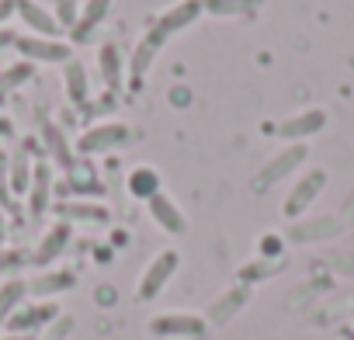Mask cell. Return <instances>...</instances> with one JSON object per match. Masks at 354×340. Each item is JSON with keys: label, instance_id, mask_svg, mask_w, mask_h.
Segmentation results:
<instances>
[{"label": "cell", "instance_id": "1", "mask_svg": "<svg viewBox=\"0 0 354 340\" xmlns=\"http://www.w3.org/2000/svg\"><path fill=\"white\" fill-rule=\"evenodd\" d=\"M129 135H132V129H129L125 122L108 118V122L87 125V129L80 132V139H77V146H73V149H77L80 156H94V153H108V149H115V146L129 142Z\"/></svg>", "mask_w": 354, "mask_h": 340}, {"label": "cell", "instance_id": "2", "mask_svg": "<svg viewBox=\"0 0 354 340\" xmlns=\"http://www.w3.org/2000/svg\"><path fill=\"white\" fill-rule=\"evenodd\" d=\"M177 264H181V254H177V250H160V254L146 264V271L139 274L136 299H139V302H153V299L167 288V281L177 274Z\"/></svg>", "mask_w": 354, "mask_h": 340}, {"label": "cell", "instance_id": "3", "mask_svg": "<svg viewBox=\"0 0 354 340\" xmlns=\"http://www.w3.org/2000/svg\"><path fill=\"white\" fill-rule=\"evenodd\" d=\"M323 188H326V170L323 167H309L306 174L292 185V191L285 195V205H281V212L288 216V219H299V216H306V209L323 195Z\"/></svg>", "mask_w": 354, "mask_h": 340}, {"label": "cell", "instance_id": "4", "mask_svg": "<svg viewBox=\"0 0 354 340\" xmlns=\"http://www.w3.org/2000/svg\"><path fill=\"white\" fill-rule=\"evenodd\" d=\"M306 156H309L306 142H288L281 153H274V156L257 170V191H264V188H271V185L285 181V178L292 174V170H299V167L306 163Z\"/></svg>", "mask_w": 354, "mask_h": 340}, {"label": "cell", "instance_id": "5", "mask_svg": "<svg viewBox=\"0 0 354 340\" xmlns=\"http://www.w3.org/2000/svg\"><path fill=\"white\" fill-rule=\"evenodd\" d=\"M149 333L153 337H185V340H202L209 333L205 316L195 312H163L149 319Z\"/></svg>", "mask_w": 354, "mask_h": 340}, {"label": "cell", "instance_id": "6", "mask_svg": "<svg viewBox=\"0 0 354 340\" xmlns=\"http://www.w3.org/2000/svg\"><path fill=\"white\" fill-rule=\"evenodd\" d=\"M202 15H205V4H202V0H177L174 8H167V11L153 21V28H149L146 35L156 39V42H163L167 35H174V32H181V28L195 25Z\"/></svg>", "mask_w": 354, "mask_h": 340}, {"label": "cell", "instance_id": "7", "mask_svg": "<svg viewBox=\"0 0 354 340\" xmlns=\"http://www.w3.org/2000/svg\"><path fill=\"white\" fill-rule=\"evenodd\" d=\"M15 49L28 63H70V42L46 39V35H18Z\"/></svg>", "mask_w": 354, "mask_h": 340}, {"label": "cell", "instance_id": "8", "mask_svg": "<svg viewBox=\"0 0 354 340\" xmlns=\"http://www.w3.org/2000/svg\"><path fill=\"white\" fill-rule=\"evenodd\" d=\"M323 129H326V111L323 108H306V111L278 122V135L288 139V142H306L309 135H316Z\"/></svg>", "mask_w": 354, "mask_h": 340}, {"label": "cell", "instance_id": "9", "mask_svg": "<svg viewBox=\"0 0 354 340\" xmlns=\"http://www.w3.org/2000/svg\"><path fill=\"white\" fill-rule=\"evenodd\" d=\"M56 316H59L56 302H32V305H21L4 326H8V333H35L46 323H53Z\"/></svg>", "mask_w": 354, "mask_h": 340}, {"label": "cell", "instance_id": "10", "mask_svg": "<svg viewBox=\"0 0 354 340\" xmlns=\"http://www.w3.org/2000/svg\"><path fill=\"white\" fill-rule=\"evenodd\" d=\"M146 209H149V219L163 229V233H170V236H181L185 229H188V219H185V212L177 209V202L167 195V191H160V195H153L149 202H146Z\"/></svg>", "mask_w": 354, "mask_h": 340}, {"label": "cell", "instance_id": "11", "mask_svg": "<svg viewBox=\"0 0 354 340\" xmlns=\"http://www.w3.org/2000/svg\"><path fill=\"white\" fill-rule=\"evenodd\" d=\"M56 216L63 223H94V226H104L111 219V212L101 205V202H87V198H70V202H56L53 205Z\"/></svg>", "mask_w": 354, "mask_h": 340}, {"label": "cell", "instance_id": "12", "mask_svg": "<svg viewBox=\"0 0 354 340\" xmlns=\"http://www.w3.org/2000/svg\"><path fill=\"white\" fill-rule=\"evenodd\" d=\"M28 209H32V216H42L46 209H53V167H49V160H35L32 188H28Z\"/></svg>", "mask_w": 354, "mask_h": 340}, {"label": "cell", "instance_id": "13", "mask_svg": "<svg viewBox=\"0 0 354 340\" xmlns=\"http://www.w3.org/2000/svg\"><path fill=\"white\" fill-rule=\"evenodd\" d=\"M70 236H73V226L59 219L56 226H49V229H46V236H42V243H39V250H35V257H32V261H35L39 267L53 264V261L70 247Z\"/></svg>", "mask_w": 354, "mask_h": 340}, {"label": "cell", "instance_id": "14", "mask_svg": "<svg viewBox=\"0 0 354 340\" xmlns=\"http://www.w3.org/2000/svg\"><path fill=\"white\" fill-rule=\"evenodd\" d=\"M32 170H35V160L28 156V142H21L15 153H8L11 195H28V188H32Z\"/></svg>", "mask_w": 354, "mask_h": 340}, {"label": "cell", "instance_id": "15", "mask_svg": "<svg viewBox=\"0 0 354 340\" xmlns=\"http://www.w3.org/2000/svg\"><path fill=\"white\" fill-rule=\"evenodd\" d=\"M18 18L32 28V35H46V39H56L59 35L56 15H49L42 4H35V0H18Z\"/></svg>", "mask_w": 354, "mask_h": 340}, {"label": "cell", "instance_id": "16", "mask_svg": "<svg viewBox=\"0 0 354 340\" xmlns=\"http://www.w3.org/2000/svg\"><path fill=\"white\" fill-rule=\"evenodd\" d=\"M108 15H111V0H84V4H80V18L70 28L73 32V42H84L94 28H101L108 21Z\"/></svg>", "mask_w": 354, "mask_h": 340}, {"label": "cell", "instance_id": "17", "mask_svg": "<svg viewBox=\"0 0 354 340\" xmlns=\"http://www.w3.org/2000/svg\"><path fill=\"white\" fill-rule=\"evenodd\" d=\"M63 84H66V97H70L73 108H87L91 104V80H87L84 63H77V59L63 63Z\"/></svg>", "mask_w": 354, "mask_h": 340}, {"label": "cell", "instance_id": "18", "mask_svg": "<svg viewBox=\"0 0 354 340\" xmlns=\"http://www.w3.org/2000/svg\"><path fill=\"white\" fill-rule=\"evenodd\" d=\"M42 142H46V153L49 156H56V163L63 167V170H73L77 167V156H73V146L66 142V135H63V129L56 125V122H42Z\"/></svg>", "mask_w": 354, "mask_h": 340}, {"label": "cell", "instance_id": "19", "mask_svg": "<svg viewBox=\"0 0 354 340\" xmlns=\"http://www.w3.org/2000/svg\"><path fill=\"white\" fill-rule=\"evenodd\" d=\"M247 299H250V288L247 285H236V288H230L223 299H216L212 305H209V312H205V323H230L243 305H247Z\"/></svg>", "mask_w": 354, "mask_h": 340}, {"label": "cell", "instance_id": "20", "mask_svg": "<svg viewBox=\"0 0 354 340\" xmlns=\"http://www.w3.org/2000/svg\"><path fill=\"white\" fill-rule=\"evenodd\" d=\"M340 233V223L333 216H323V219H309V223H295L288 229V240L292 243H313V240H326V236H337Z\"/></svg>", "mask_w": 354, "mask_h": 340}, {"label": "cell", "instance_id": "21", "mask_svg": "<svg viewBox=\"0 0 354 340\" xmlns=\"http://www.w3.org/2000/svg\"><path fill=\"white\" fill-rule=\"evenodd\" d=\"M28 299V281L25 278H8L0 281V326H4Z\"/></svg>", "mask_w": 354, "mask_h": 340}, {"label": "cell", "instance_id": "22", "mask_svg": "<svg viewBox=\"0 0 354 340\" xmlns=\"http://www.w3.org/2000/svg\"><path fill=\"white\" fill-rule=\"evenodd\" d=\"M156 53H160V42H156V39H149V35H142V39H139V46H136V53H132V63H129L132 87H142V77L149 73V66H153Z\"/></svg>", "mask_w": 354, "mask_h": 340}, {"label": "cell", "instance_id": "23", "mask_svg": "<svg viewBox=\"0 0 354 340\" xmlns=\"http://www.w3.org/2000/svg\"><path fill=\"white\" fill-rule=\"evenodd\" d=\"M97 63H101V80L108 91H118L122 87V53L115 42H104L101 53H97Z\"/></svg>", "mask_w": 354, "mask_h": 340}, {"label": "cell", "instance_id": "24", "mask_svg": "<svg viewBox=\"0 0 354 340\" xmlns=\"http://www.w3.org/2000/svg\"><path fill=\"white\" fill-rule=\"evenodd\" d=\"M202 4H205V15H216V18H247L261 11L264 0H202Z\"/></svg>", "mask_w": 354, "mask_h": 340}, {"label": "cell", "instance_id": "25", "mask_svg": "<svg viewBox=\"0 0 354 340\" xmlns=\"http://www.w3.org/2000/svg\"><path fill=\"white\" fill-rule=\"evenodd\" d=\"M163 188H160V174L153 167H136L132 174H129V195L132 198H142V202H149L153 195H160Z\"/></svg>", "mask_w": 354, "mask_h": 340}, {"label": "cell", "instance_id": "26", "mask_svg": "<svg viewBox=\"0 0 354 340\" xmlns=\"http://www.w3.org/2000/svg\"><path fill=\"white\" fill-rule=\"evenodd\" d=\"M73 285H77L73 271H46L35 281H28V292H35V295H56V292H66Z\"/></svg>", "mask_w": 354, "mask_h": 340}, {"label": "cell", "instance_id": "27", "mask_svg": "<svg viewBox=\"0 0 354 340\" xmlns=\"http://www.w3.org/2000/svg\"><path fill=\"white\" fill-rule=\"evenodd\" d=\"M32 70H35V63H28V59H18L8 70H0V97H4L8 91H15V87H21V84H28Z\"/></svg>", "mask_w": 354, "mask_h": 340}, {"label": "cell", "instance_id": "28", "mask_svg": "<svg viewBox=\"0 0 354 340\" xmlns=\"http://www.w3.org/2000/svg\"><path fill=\"white\" fill-rule=\"evenodd\" d=\"M80 18V0H56V21L59 28H73Z\"/></svg>", "mask_w": 354, "mask_h": 340}, {"label": "cell", "instance_id": "29", "mask_svg": "<svg viewBox=\"0 0 354 340\" xmlns=\"http://www.w3.org/2000/svg\"><path fill=\"white\" fill-rule=\"evenodd\" d=\"M21 264H28L25 250H0V271H18Z\"/></svg>", "mask_w": 354, "mask_h": 340}, {"label": "cell", "instance_id": "30", "mask_svg": "<svg viewBox=\"0 0 354 340\" xmlns=\"http://www.w3.org/2000/svg\"><path fill=\"white\" fill-rule=\"evenodd\" d=\"M278 264H271V261H257V264H247L243 271H240V281H254V278H268L271 271H274Z\"/></svg>", "mask_w": 354, "mask_h": 340}, {"label": "cell", "instance_id": "31", "mask_svg": "<svg viewBox=\"0 0 354 340\" xmlns=\"http://www.w3.org/2000/svg\"><path fill=\"white\" fill-rule=\"evenodd\" d=\"M11 202V178H8V153H0V205Z\"/></svg>", "mask_w": 354, "mask_h": 340}, {"label": "cell", "instance_id": "32", "mask_svg": "<svg viewBox=\"0 0 354 340\" xmlns=\"http://www.w3.org/2000/svg\"><path fill=\"white\" fill-rule=\"evenodd\" d=\"M11 15H18V0H0V28L8 25Z\"/></svg>", "mask_w": 354, "mask_h": 340}, {"label": "cell", "instance_id": "33", "mask_svg": "<svg viewBox=\"0 0 354 340\" xmlns=\"http://www.w3.org/2000/svg\"><path fill=\"white\" fill-rule=\"evenodd\" d=\"M261 250H264V257H274V254H281V240L274 233H268V240L261 243Z\"/></svg>", "mask_w": 354, "mask_h": 340}, {"label": "cell", "instance_id": "34", "mask_svg": "<svg viewBox=\"0 0 354 340\" xmlns=\"http://www.w3.org/2000/svg\"><path fill=\"white\" fill-rule=\"evenodd\" d=\"M15 135V122L8 115H0V139H11Z\"/></svg>", "mask_w": 354, "mask_h": 340}, {"label": "cell", "instance_id": "35", "mask_svg": "<svg viewBox=\"0 0 354 340\" xmlns=\"http://www.w3.org/2000/svg\"><path fill=\"white\" fill-rule=\"evenodd\" d=\"M15 42H18V35L11 28H0V46H15Z\"/></svg>", "mask_w": 354, "mask_h": 340}, {"label": "cell", "instance_id": "36", "mask_svg": "<svg viewBox=\"0 0 354 340\" xmlns=\"http://www.w3.org/2000/svg\"><path fill=\"white\" fill-rule=\"evenodd\" d=\"M4 243H8V219L0 212V250H4Z\"/></svg>", "mask_w": 354, "mask_h": 340}, {"label": "cell", "instance_id": "37", "mask_svg": "<svg viewBox=\"0 0 354 340\" xmlns=\"http://www.w3.org/2000/svg\"><path fill=\"white\" fill-rule=\"evenodd\" d=\"M0 340H35L32 333H8V337H0Z\"/></svg>", "mask_w": 354, "mask_h": 340}]
</instances>
